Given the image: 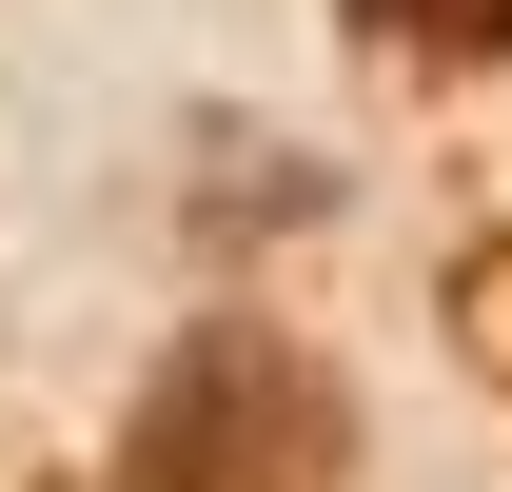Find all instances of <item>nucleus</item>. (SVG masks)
<instances>
[{
    "label": "nucleus",
    "instance_id": "f03ea898",
    "mask_svg": "<svg viewBox=\"0 0 512 492\" xmlns=\"http://www.w3.org/2000/svg\"><path fill=\"white\" fill-rule=\"evenodd\" d=\"M355 20H375L394 60H493L512 40V0H355Z\"/></svg>",
    "mask_w": 512,
    "mask_h": 492
},
{
    "label": "nucleus",
    "instance_id": "f257e3e1",
    "mask_svg": "<svg viewBox=\"0 0 512 492\" xmlns=\"http://www.w3.org/2000/svg\"><path fill=\"white\" fill-rule=\"evenodd\" d=\"M335 453H355V414L276 315L178 335V374L138 394V492H335Z\"/></svg>",
    "mask_w": 512,
    "mask_h": 492
}]
</instances>
